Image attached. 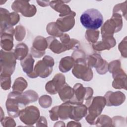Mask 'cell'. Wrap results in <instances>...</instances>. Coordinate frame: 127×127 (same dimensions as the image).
<instances>
[{
	"label": "cell",
	"instance_id": "603a6c76",
	"mask_svg": "<svg viewBox=\"0 0 127 127\" xmlns=\"http://www.w3.org/2000/svg\"><path fill=\"white\" fill-rule=\"evenodd\" d=\"M75 61L72 57H65L61 59L59 64V69L63 72H66L70 70L74 66Z\"/></svg>",
	"mask_w": 127,
	"mask_h": 127
},
{
	"label": "cell",
	"instance_id": "9c48e42d",
	"mask_svg": "<svg viewBox=\"0 0 127 127\" xmlns=\"http://www.w3.org/2000/svg\"><path fill=\"white\" fill-rule=\"evenodd\" d=\"M19 116L20 120L25 124L32 126L39 119L40 112L36 107L30 106L21 110Z\"/></svg>",
	"mask_w": 127,
	"mask_h": 127
},
{
	"label": "cell",
	"instance_id": "d6a6232c",
	"mask_svg": "<svg viewBox=\"0 0 127 127\" xmlns=\"http://www.w3.org/2000/svg\"><path fill=\"white\" fill-rule=\"evenodd\" d=\"M58 109L59 106H55L49 111L50 117L51 120L52 121H56L58 120Z\"/></svg>",
	"mask_w": 127,
	"mask_h": 127
},
{
	"label": "cell",
	"instance_id": "484cf974",
	"mask_svg": "<svg viewBox=\"0 0 127 127\" xmlns=\"http://www.w3.org/2000/svg\"><path fill=\"white\" fill-rule=\"evenodd\" d=\"M27 86L26 81L23 77H18L15 80L12 86L13 91L22 93Z\"/></svg>",
	"mask_w": 127,
	"mask_h": 127
},
{
	"label": "cell",
	"instance_id": "5b68a950",
	"mask_svg": "<svg viewBox=\"0 0 127 127\" xmlns=\"http://www.w3.org/2000/svg\"><path fill=\"white\" fill-rule=\"evenodd\" d=\"M16 57L14 52L0 50V75H10L14 71Z\"/></svg>",
	"mask_w": 127,
	"mask_h": 127
},
{
	"label": "cell",
	"instance_id": "f1b7e54d",
	"mask_svg": "<svg viewBox=\"0 0 127 127\" xmlns=\"http://www.w3.org/2000/svg\"><path fill=\"white\" fill-rule=\"evenodd\" d=\"M99 35V31L94 30H87L86 31L85 37L87 40L93 44L96 42Z\"/></svg>",
	"mask_w": 127,
	"mask_h": 127
},
{
	"label": "cell",
	"instance_id": "e0dca14e",
	"mask_svg": "<svg viewBox=\"0 0 127 127\" xmlns=\"http://www.w3.org/2000/svg\"><path fill=\"white\" fill-rule=\"evenodd\" d=\"M87 108L86 105L82 104H72L69 118L75 121H80L87 114Z\"/></svg>",
	"mask_w": 127,
	"mask_h": 127
},
{
	"label": "cell",
	"instance_id": "2e32d148",
	"mask_svg": "<svg viewBox=\"0 0 127 127\" xmlns=\"http://www.w3.org/2000/svg\"><path fill=\"white\" fill-rule=\"evenodd\" d=\"M14 33L13 28L6 30L0 33V46L5 51H10L13 46V35Z\"/></svg>",
	"mask_w": 127,
	"mask_h": 127
},
{
	"label": "cell",
	"instance_id": "277c9868",
	"mask_svg": "<svg viewBox=\"0 0 127 127\" xmlns=\"http://www.w3.org/2000/svg\"><path fill=\"white\" fill-rule=\"evenodd\" d=\"M74 61L75 64L72 70L74 76L86 81L92 80L93 78L92 70L87 64L86 57L75 59Z\"/></svg>",
	"mask_w": 127,
	"mask_h": 127
},
{
	"label": "cell",
	"instance_id": "8fae6325",
	"mask_svg": "<svg viewBox=\"0 0 127 127\" xmlns=\"http://www.w3.org/2000/svg\"><path fill=\"white\" fill-rule=\"evenodd\" d=\"M11 8L16 12H20L25 17H31L36 13V8L28 1L15 0L11 5Z\"/></svg>",
	"mask_w": 127,
	"mask_h": 127
},
{
	"label": "cell",
	"instance_id": "6da1fadb",
	"mask_svg": "<svg viewBox=\"0 0 127 127\" xmlns=\"http://www.w3.org/2000/svg\"><path fill=\"white\" fill-rule=\"evenodd\" d=\"M31 102H32V99L27 91L24 93L12 91L8 94L6 101L7 113L10 116L16 118L21 110Z\"/></svg>",
	"mask_w": 127,
	"mask_h": 127
},
{
	"label": "cell",
	"instance_id": "44dd1931",
	"mask_svg": "<svg viewBox=\"0 0 127 127\" xmlns=\"http://www.w3.org/2000/svg\"><path fill=\"white\" fill-rule=\"evenodd\" d=\"M46 39L48 44V48L52 51L54 53L60 54L67 50L64 45L60 43L55 38L49 37Z\"/></svg>",
	"mask_w": 127,
	"mask_h": 127
},
{
	"label": "cell",
	"instance_id": "3957f363",
	"mask_svg": "<svg viewBox=\"0 0 127 127\" xmlns=\"http://www.w3.org/2000/svg\"><path fill=\"white\" fill-rule=\"evenodd\" d=\"M81 24L88 30H96L103 23V17L101 12L95 8L86 10L80 17Z\"/></svg>",
	"mask_w": 127,
	"mask_h": 127
},
{
	"label": "cell",
	"instance_id": "9a60e30c",
	"mask_svg": "<svg viewBox=\"0 0 127 127\" xmlns=\"http://www.w3.org/2000/svg\"><path fill=\"white\" fill-rule=\"evenodd\" d=\"M76 13L73 11L69 15L61 17L57 19L56 23L61 32H65L73 28L75 23L74 17Z\"/></svg>",
	"mask_w": 127,
	"mask_h": 127
},
{
	"label": "cell",
	"instance_id": "83f0119b",
	"mask_svg": "<svg viewBox=\"0 0 127 127\" xmlns=\"http://www.w3.org/2000/svg\"><path fill=\"white\" fill-rule=\"evenodd\" d=\"M112 119L108 116L103 115L100 116L96 120L95 124L96 126H112Z\"/></svg>",
	"mask_w": 127,
	"mask_h": 127
},
{
	"label": "cell",
	"instance_id": "f546056e",
	"mask_svg": "<svg viewBox=\"0 0 127 127\" xmlns=\"http://www.w3.org/2000/svg\"><path fill=\"white\" fill-rule=\"evenodd\" d=\"M15 39L18 41H22L25 36V29L24 27L21 25L17 26L14 30Z\"/></svg>",
	"mask_w": 127,
	"mask_h": 127
},
{
	"label": "cell",
	"instance_id": "7402d4cb",
	"mask_svg": "<svg viewBox=\"0 0 127 127\" xmlns=\"http://www.w3.org/2000/svg\"><path fill=\"white\" fill-rule=\"evenodd\" d=\"M58 93L61 100L64 102L70 101L74 94L73 88H71L66 83L60 89Z\"/></svg>",
	"mask_w": 127,
	"mask_h": 127
},
{
	"label": "cell",
	"instance_id": "30bf717a",
	"mask_svg": "<svg viewBox=\"0 0 127 127\" xmlns=\"http://www.w3.org/2000/svg\"><path fill=\"white\" fill-rule=\"evenodd\" d=\"M87 63L90 67H94L97 72L100 74H105L108 71V63L103 59L101 55L94 54L88 56L86 59Z\"/></svg>",
	"mask_w": 127,
	"mask_h": 127
},
{
	"label": "cell",
	"instance_id": "8992f818",
	"mask_svg": "<svg viewBox=\"0 0 127 127\" xmlns=\"http://www.w3.org/2000/svg\"><path fill=\"white\" fill-rule=\"evenodd\" d=\"M122 26V15L118 13H113L112 18L106 21L101 28L102 37L113 36L114 33L121 30Z\"/></svg>",
	"mask_w": 127,
	"mask_h": 127
},
{
	"label": "cell",
	"instance_id": "52a82bcc",
	"mask_svg": "<svg viewBox=\"0 0 127 127\" xmlns=\"http://www.w3.org/2000/svg\"><path fill=\"white\" fill-rule=\"evenodd\" d=\"M74 94L72 98L68 101L72 104H82L84 100L86 101L92 97L93 89L89 87H84L80 83H77L74 85Z\"/></svg>",
	"mask_w": 127,
	"mask_h": 127
},
{
	"label": "cell",
	"instance_id": "4dcf8cb0",
	"mask_svg": "<svg viewBox=\"0 0 127 127\" xmlns=\"http://www.w3.org/2000/svg\"><path fill=\"white\" fill-rule=\"evenodd\" d=\"M1 87L3 90H8L11 86L10 75H0Z\"/></svg>",
	"mask_w": 127,
	"mask_h": 127
},
{
	"label": "cell",
	"instance_id": "ffe728a7",
	"mask_svg": "<svg viewBox=\"0 0 127 127\" xmlns=\"http://www.w3.org/2000/svg\"><path fill=\"white\" fill-rule=\"evenodd\" d=\"M34 63V60L31 54H28L25 58L21 61L20 63L23 71L27 74V76L32 78L37 77L33 69Z\"/></svg>",
	"mask_w": 127,
	"mask_h": 127
},
{
	"label": "cell",
	"instance_id": "7c38bea8",
	"mask_svg": "<svg viewBox=\"0 0 127 127\" xmlns=\"http://www.w3.org/2000/svg\"><path fill=\"white\" fill-rule=\"evenodd\" d=\"M65 83V77L61 73H58L55 75L53 79L47 83L45 89L50 94H55L59 92L60 89Z\"/></svg>",
	"mask_w": 127,
	"mask_h": 127
},
{
	"label": "cell",
	"instance_id": "d4e9b609",
	"mask_svg": "<svg viewBox=\"0 0 127 127\" xmlns=\"http://www.w3.org/2000/svg\"><path fill=\"white\" fill-rule=\"evenodd\" d=\"M14 53L16 59L21 61L28 55V47L24 43L19 44L16 46Z\"/></svg>",
	"mask_w": 127,
	"mask_h": 127
},
{
	"label": "cell",
	"instance_id": "ac0fdd59",
	"mask_svg": "<svg viewBox=\"0 0 127 127\" xmlns=\"http://www.w3.org/2000/svg\"><path fill=\"white\" fill-rule=\"evenodd\" d=\"M116 45V40L113 36H106L102 37V40L92 44L94 50L101 51L104 50H109Z\"/></svg>",
	"mask_w": 127,
	"mask_h": 127
},
{
	"label": "cell",
	"instance_id": "5bb4252c",
	"mask_svg": "<svg viewBox=\"0 0 127 127\" xmlns=\"http://www.w3.org/2000/svg\"><path fill=\"white\" fill-rule=\"evenodd\" d=\"M104 97L107 106H119L124 103L126 99L125 94L121 91L114 92L109 91L105 94Z\"/></svg>",
	"mask_w": 127,
	"mask_h": 127
},
{
	"label": "cell",
	"instance_id": "836d02e7",
	"mask_svg": "<svg viewBox=\"0 0 127 127\" xmlns=\"http://www.w3.org/2000/svg\"><path fill=\"white\" fill-rule=\"evenodd\" d=\"M37 2L38 3V5L42 6H46L50 5V1H38L37 0Z\"/></svg>",
	"mask_w": 127,
	"mask_h": 127
},
{
	"label": "cell",
	"instance_id": "ba28073f",
	"mask_svg": "<svg viewBox=\"0 0 127 127\" xmlns=\"http://www.w3.org/2000/svg\"><path fill=\"white\" fill-rule=\"evenodd\" d=\"M54 60L49 56H45L42 60L39 61L34 67V72L36 76L42 78L49 76L52 72Z\"/></svg>",
	"mask_w": 127,
	"mask_h": 127
},
{
	"label": "cell",
	"instance_id": "7a4b0ae2",
	"mask_svg": "<svg viewBox=\"0 0 127 127\" xmlns=\"http://www.w3.org/2000/svg\"><path fill=\"white\" fill-rule=\"evenodd\" d=\"M85 105L87 108L86 121L90 125H95L97 117L101 114L106 105L105 98L102 96L91 97L86 101Z\"/></svg>",
	"mask_w": 127,
	"mask_h": 127
},
{
	"label": "cell",
	"instance_id": "d6986e66",
	"mask_svg": "<svg viewBox=\"0 0 127 127\" xmlns=\"http://www.w3.org/2000/svg\"><path fill=\"white\" fill-rule=\"evenodd\" d=\"M68 1H50V6L56 11L60 13L59 16L64 17L71 14L73 11H72L68 5L64 3Z\"/></svg>",
	"mask_w": 127,
	"mask_h": 127
},
{
	"label": "cell",
	"instance_id": "1f68e13d",
	"mask_svg": "<svg viewBox=\"0 0 127 127\" xmlns=\"http://www.w3.org/2000/svg\"><path fill=\"white\" fill-rule=\"evenodd\" d=\"M52 102V98L50 96L47 95L42 96L39 100V105H40V106L44 108H47L49 107L51 105Z\"/></svg>",
	"mask_w": 127,
	"mask_h": 127
},
{
	"label": "cell",
	"instance_id": "4316f807",
	"mask_svg": "<svg viewBox=\"0 0 127 127\" xmlns=\"http://www.w3.org/2000/svg\"><path fill=\"white\" fill-rule=\"evenodd\" d=\"M47 31L49 35L58 37H60L64 33L59 30L56 22L49 23L47 26Z\"/></svg>",
	"mask_w": 127,
	"mask_h": 127
},
{
	"label": "cell",
	"instance_id": "4fadbf2b",
	"mask_svg": "<svg viewBox=\"0 0 127 127\" xmlns=\"http://www.w3.org/2000/svg\"><path fill=\"white\" fill-rule=\"evenodd\" d=\"M48 48L46 39L42 36H37L35 38L31 48L32 56L36 58L42 57L45 54V50Z\"/></svg>",
	"mask_w": 127,
	"mask_h": 127
},
{
	"label": "cell",
	"instance_id": "cb8c5ba5",
	"mask_svg": "<svg viewBox=\"0 0 127 127\" xmlns=\"http://www.w3.org/2000/svg\"><path fill=\"white\" fill-rule=\"evenodd\" d=\"M71 106L72 104L66 102L59 106L58 115L61 120H66L69 118Z\"/></svg>",
	"mask_w": 127,
	"mask_h": 127
}]
</instances>
